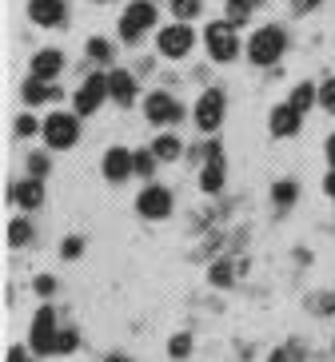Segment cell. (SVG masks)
Segmentation results:
<instances>
[{
	"instance_id": "6da1fadb",
	"label": "cell",
	"mask_w": 335,
	"mask_h": 362,
	"mask_svg": "<svg viewBox=\"0 0 335 362\" xmlns=\"http://www.w3.org/2000/svg\"><path fill=\"white\" fill-rule=\"evenodd\" d=\"M283 48H288L283 28H260L248 44V56H251V64H276L283 56Z\"/></svg>"
},
{
	"instance_id": "7a4b0ae2",
	"label": "cell",
	"mask_w": 335,
	"mask_h": 362,
	"mask_svg": "<svg viewBox=\"0 0 335 362\" xmlns=\"http://www.w3.org/2000/svg\"><path fill=\"white\" fill-rule=\"evenodd\" d=\"M152 21H156V8H152L148 0H132L128 12L120 16V36H124L128 44H136L152 28Z\"/></svg>"
},
{
	"instance_id": "3957f363",
	"label": "cell",
	"mask_w": 335,
	"mask_h": 362,
	"mask_svg": "<svg viewBox=\"0 0 335 362\" xmlns=\"http://www.w3.org/2000/svg\"><path fill=\"white\" fill-rule=\"evenodd\" d=\"M195 156H204V171H200V187L208 195H216L227 180V163H224V148L220 144H204V151H195Z\"/></svg>"
},
{
	"instance_id": "277c9868",
	"label": "cell",
	"mask_w": 335,
	"mask_h": 362,
	"mask_svg": "<svg viewBox=\"0 0 335 362\" xmlns=\"http://www.w3.org/2000/svg\"><path fill=\"white\" fill-rule=\"evenodd\" d=\"M44 139H48V148H56V151L72 148L76 139H80V124H76V116H68V112L48 116L44 119Z\"/></svg>"
},
{
	"instance_id": "5b68a950",
	"label": "cell",
	"mask_w": 335,
	"mask_h": 362,
	"mask_svg": "<svg viewBox=\"0 0 335 362\" xmlns=\"http://www.w3.org/2000/svg\"><path fill=\"white\" fill-rule=\"evenodd\" d=\"M108 96H112V92H108V76H88L84 88L76 92V104H72L76 116H92V112H96Z\"/></svg>"
},
{
	"instance_id": "8992f818",
	"label": "cell",
	"mask_w": 335,
	"mask_h": 362,
	"mask_svg": "<svg viewBox=\"0 0 335 362\" xmlns=\"http://www.w3.org/2000/svg\"><path fill=\"white\" fill-rule=\"evenodd\" d=\"M56 310L52 307H40L33 319V351L36 354H52L56 351Z\"/></svg>"
},
{
	"instance_id": "52a82bcc",
	"label": "cell",
	"mask_w": 335,
	"mask_h": 362,
	"mask_svg": "<svg viewBox=\"0 0 335 362\" xmlns=\"http://www.w3.org/2000/svg\"><path fill=\"white\" fill-rule=\"evenodd\" d=\"M156 44H160V52L168 56V60H180V56L192 52L195 33L188 28V24H172V28H164V33L156 36Z\"/></svg>"
},
{
	"instance_id": "ba28073f",
	"label": "cell",
	"mask_w": 335,
	"mask_h": 362,
	"mask_svg": "<svg viewBox=\"0 0 335 362\" xmlns=\"http://www.w3.org/2000/svg\"><path fill=\"white\" fill-rule=\"evenodd\" d=\"M208 52H212V60H220V64H227V60H236L239 52V40L236 33H232V24H212L208 28Z\"/></svg>"
},
{
	"instance_id": "9c48e42d",
	"label": "cell",
	"mask_w": 335,
	"mask_h": 362,
	"mask_svg": "<svg viewBox=\"0 0 335 362\" xmlns=\"http://www.w3.org/2000/svg\"><path fill=\"white\" fill-rule=\"evenodd\" d=\"M224 92L220 88H212V92H204L200 96V104H195V128H204V132H216L220 128V119H224Z\"/></svg>"
},
{
	"instance_id": "30bf717a",
	"label": "cell",
	"mask_w": 335,
	"mask_h": 362,
	"mask_svg": "<svg viewBox=\"0 0 335 362\" xmlns=\"http://www.w3.org/2000/svg\"><path fill=\"white\" fill-rule=\"evenodd\" d=\"M136 211L144 215V219H168L172 215V192L168 187H144L140 199H136Z\"/></svg>"
},
{
	"instance_id": "8fae6325",
	"label": "cell",
	"mask_w": 335,
	"mask_h": 362,
	"mask_svg": "<svg viewBox=\"0 0 335 362\" xmlns=\"http://www.w3.org/2000/svg\"><path fill=\"white\" fill-rule=\"evenodd\" d=\"M144 116H148L152 124H176V119H184V107L176 104L168 92H152V96L144 100Z\"/></svg>"
},
{
	"instance_id": "7c38bea8",
	"label": "cell",
	"mask_w": 335,
	"mask_h": 362,
	"mask_svg": "<svg viewBox=\"0 0 335 362\" xmlns=\"http://www.w3.org/2000/svg\"><path fill=\"white\" fill-rule=\"evenodd\" d=\"M128 175H136V151H128V148H108V156H104V180L124 183Z\"/></svg>"
},
{
	"instance_id": "4fadbf2b",
	"label": "cell",
	"mask_w": 335,
	"mask_h": 362,
	"mask_svg": "<svg viewBox=\"0 0 335 362\" xmlns=\"http://www.w3.org/2000/svg\"><path fill=\"white\" fill-rule=\"evenodd\" d=\"M28 16H33L40 28H56V24H64L68 4L64 0H33V4H28Z\"/></svg>"
},
{
	"instance_id": "5bb4252c",
	"label": "cell",
	"mask_w": 335,
	"mask_h": 362,
	"mask_svg": "<svg viewBox=\"0 0 335 362\" xmlns=\"http://www.w3.org/2000/svg\"><path fill=\"white\" fill-rule=\"evenodd\" d=\"M8 195H12V203H21L24 211H36V207L44 203V187H40L36 175H33V180H24V183H16Z\"/></svg>"
},
{
	"instance_id": "9a60e30c",
	"label": "cell",
	"mask_w": 335,
	"mask_h": 362,
	"mask_svg": "<svg viewBox=\"0 0 335 362\" xmlns=\"http://www.w3.org/2000/svg\"><path fill=\"white\" fill-rule=\"evenodd\" d=\"M300 132V112L292 104H280L271 112V136H295Z\"/></svg>"
},
{
	"instance_id": "2e32d148",
	"label": "cell",
	"mask_w": 335,
	"mask_h": 362,
	"mask_svg": "<svg viewBox=\"0 0 335 362\" xmlns=\"http://www.w3.org/2000/svg\"><path fill=\"white\" fill-rule=\"evenodd\" d=\"M60 68H64V56L56 52V48H44V52L33 56V76L36 80H52Z\"/></svg>"
},
{
	"instance_id": "e0dca14e",
	"label": "cell",
	"mask_w": 335,
	"mask_h": 362,
	"mask_svg": "<svg viewBox=\"0 0 335 362\" xmlns=\"http://www.w3.org/2000/svg\"><path fill=\"white\" fill-rule=\"evenodd\" d=\"M108 92L116 104H132L136 100V80H132V72H112L108 76Z\"/></svg>"
},
{
	"instance_id": "ac0fdd59",
	"label": "cell",
	"mask_w": 335,
	"mask_h": 362,
	"mask_svg": "<svg viewBox=\"0 0 335 362\" xmlns=\"http://www.w3.org/2000/svg\"><path fill=\"white\" fill-rule=\"evenodd\" d=\"M271 199H276V207H292V203L300 199V183H295V180H280L276 187H271Z\"/></svg>"
},
{
	"instance_id": "d6986e66",
	"label": "cell",
	"mask_w": 335,
	"mask_h": 362,
	"mask_svg": "<svg viewBox=\"0 0 335 362\" xmlns=\"http://www.w3.org/2000/svg\"><path fill=\"white\" fill-rule=\"evenodd\" d=\"M56 96H60V88L40 84L36 76H33V84H24V100H28V104H44V100H56Z\"/></svg>"
},
{
	"instance_id": "ffe728a7",
	"label": "cell",
	"mask_w": 335,
	"mask_h": 362,
	"mask_svg": "<svg viewBox=\"0 0 335 362\" xmlns=\"http://www.w3.org/2000/svg\"><path fill=\"white\" fill-rule=\"evenodd\" d=\"M315 100H319V96H315V88H312V84H300V88H295V92H292V100H288V104H292L295 112H300V116H303V112H307V107L315 104Z\"/></svg>"
},
{
	"instance_id": "44dd1931",
	"label": "cell",
	"mask_w": 335,
	"mask_h": 362,
	"mask_svg": "<svg viewBox=\"0 0 335 362\" xmlns=\"http://www.w3.org/2000/svg\"><path fill=\"white\" fill-rule=\"evenodd\" d=\"M152 151H156V160H176V156H180V139H176V136H160L156 144H152Z\"/></svg>"
},
{
	"instance_id": "7402d4cb",
	"label": "cell",
	"mask_w": 335,
	"mask_h": 362,
	"mask_svg": "<svg viewBox=\"0 0 335 362\" xmlns=\"http://www.w3.org/2000/svg\"><path fill=\"white\" fill-rule=\"evenodd\" d=\"M248 12H251L248 0H227V24H232V28H239V24L248 21Z\"/></svg>"
},
{
	"instance_id": "603a6c76",
	"label": "cell",
	"mask_w": 335,
	"mask_h": 362,
	"mask_svg": "<svg viewBox=\"0 0 335 362\" xmlns=\"http://www.w3.org/2000/svg\"><path fill=\"white\" fill-rule=\"evenodd\" d=\"M28 239H33V227L24 223V219H12V223H8V243L12 247H24Z\"/></svg>"
},
{
	"instance_id": "cb8c5ba5",
	"label": "cell",
	"mask_w": 335,
	"mask_h": 362,
	"mask_svg": "<svg viewBox=\"0 0 335 362\" xmlns=\"http://www.w3.org/2000/svg\"><path fill=\"white\" fill-rule=\"evenodd\" d=\"M200 8H204V0H172V12L180 16V21H195Z\"/></svg>"
},
{
	"instance_id": "d4e9b609",
	"label": "cell",
	"mask_w": 335,
	"mask_h": 362,
	"mask_svg": "<svg viewBox=\"0 0 335 362\" xmlns=\"http://www.w3.org/2000/svg\"><path fill=\"white\" fill-rule=\"evenodd\" d=\"M76 346H80V334H76L72 327H68V330H60V334H56V354H72Z\"/></svg>"
},
{
	"instance_id": "484cf974",
	"label": "cell",
	"mask_w": 335,
	"mask_h": 362,
	"mask_svg": "<svg viewBox=\"0 0 335 362\" xmlns=\"http://www.w3.org/2000/svg\"><path fill=\"white\" fill-rule=\"evenodd\" d=\"M88 56H92V60H112V44L104 40V36H92V40H88Z\"/></svg>"
},
{
	"instance_id": "4316f807",
	"label": "cell",
	"mask_w": 335,
	"mask_h": 362,
	"mask_svg": "<svg viewBox=\"0 0 335 362\" xmlns=\"http://www.w3.org/2000/svg\"><path fill=\"white\" fill-rule=\"evenodd\" d=\"M232 263H227V259H220L216 267H212V283H216V287H232Z\"/></svg>"
},
{
	"instance_id": "83f0119b",
	"label": "cell",
	"mask_w": 335,
	"mask_h": 362,
	"mask_svg": "<svg viewBox=\"0 0 335 362\" xmlns=\"http://www.w3.org/2000/svg\"><path fill=\"white\" fill-rule=\"evenodd\" d=\"M152 171H156V151H136V175L148 180Z\"/></svg>"
},
{
	"instance_id": "f1b7e54d",
	"label": "cell",
	"mask_w": 335,
	"mask_h": 362,
	"mask_svg": "<svg viewBox=\"0 0 335 362\" xmlns=\"http://www.w3.org/2000/svg\"><path fill=\"white\" fill-rule=\"evenodd\" d=\"M168 351H172V358H188L192 354V334H176Z\"/></svg>"
},
{
	"instance_id": "f546056e",
	"label": "cell",
	"mask_w": 335,
	"mask_h": 362,
	"mask_svg": "<svg viewBox=\"0 0 335 362\" xmlns=\"http://www.w3.org/2000/svg\"><path fill=\"white\" fill-rule=\"evenodd\" d=\"M28 171H33L36 180H40V175H48V156H28Z\"/></svg>"
},
{
	"instance_id": "4dcf8cb0",
	"label": "cell",
	"mask_w": 335,
	"mask_h": 362,
	"mask_svg": "<svg viewBox=\"0 0 335 362\" xmlns=\"http://www.w3.org/2000/svg\"><path fill=\"white\" fill-rule=\"evenodd\" d=\"M319 104L327 107V112H335V80H327L324 92H319Z\"/></svg>"
},
{
	"instance_id": "1f68e13d",
	"label": "cell",
	"mask_w": 335,
	"mask_h": 362,
	"mask_svg": "<svg viewBox=\"0 0 335 362\" xmlns=\"http://www.w3.org/2000/svg\"><path fill=\"white\" fill-rule=\"evenodd\" d=\"M80 251H84V239H64V247H60V255L64 259H76Z\"/></svg>"
},
{
	"instance_id": "d6a6232c",
	"label": "cell",
	"mask_w": 335,
	"mask_h": 362,
	"mask_svg": "<svg viewBox=\"0 0 335 362\" xmlns=\"http://www.w3.org/2000/svg\"><path fill=\"white\" fill-rule=\"evenodd\" d=\"M315 310L319 315H335V295H315Z\"/></svg>"
},
{
	"instance_id": "836d02e7",
	"label": "cell",
	"mask_w": 335,
	"mask_h": 362,
	"mask_svg": "<svg viewBox=\"0 0 335 362\" xmlns=\"http://www.w3.org/2000/svg\"><path fill=\"white\" fill-rule=\"evenodd\" d=\"M33 132H36V119H33V116H21V119H16V136H33Z\"/></svg>"
},
{
	"instance_id": "e575fe53",
	"label": "cell",
	"mask_w": 335,
	"mask_h": 362,
	"mask_svg": "<svg viewBox=\"0 0 335 362\" xmlns=\"http://www.w3.org/2000/svg\"><path fill=\"white\" fill-rule=\"evenodd\" d=\"M36 291H40V295H52V291H56V279L40 275V279H36Z\"/></svg>"
},
{
	"instance_id": "d590c367",
	"label": "cell",
	"mask_w": 335,
	"mask_h": 362,
	"mask_svg": "<svg viewBox=\"0 0 335 362\" xmlns=\"http://www.w3.org/2000/svg\"><path fill=\"white\" fill-rule=\"evenodd\" d=\"M8 362H28V354H24L21 346H12V351H8Z\"/></svg>"
},
{
	"instance_id": "8d00e7d4",
	"label": "cell",
	"mask_w": 335,
	"mask_h": 362,
	"mask_svg": "<svg viewBox=\"0 0 335 362\" xmlns=\"http://www.w3.org/2000/svg\"><path fill=\"white\" fill-rule=\"evenodd\" d=\"M268 362H292V351H276Z\"/></svg>"
},
{
	"instance_id": "74e56055",
	"label": "cell",
	"mask_w": 335,
	"mask_h": 362,
	"mask_svg": "<svg viewBox=\"0 0 335 362\" xmlns=\"http://www.w3.org/2000/svg\"><path fill=\"white\" fill-rule=\"evenodd\" d=\"M315 4H319V0H295V8H300V12H312Z\"/></svg>"
},
{
	"instance_id": "f35d334b",
	"label": "cell",
	"mask_w": 335,
	"mask_h": 362,
	"mask_svg": "<svg viewBox=\"0 0 335 362\" xmlns=\"http://www.w3.org/2000/svg\"><path fill=\"white\" fill-rule=\"evenodd\" d=\"M324 192H327V195H331V199H335V171H331V175H327V183H324Z\"/></svg>"
},
{
	"instance_id": "ab89813d",
	"label": "cell",
	"mask_w": 335,
	"mask_h": 362,
	"mask_svg": "<svg viewBox=\"0 0 335 362\" xmlns=\"http://www.w3.org/2000/svg\"><path fill=\"white\" fill-rule=\"evenodd\" d=\"M327 160H331V163H335V136H331V139H327Z\"/></svg>"
},
{
	"instance_id": "60d3db41",
	"label": "cell",
	"mask_w": 335,
	"mask_h": 362,
	"mask_svg": "<svg viewBox=\"0 0 335 362\" xmlns=\"http://www.w3.org/2000/svg\"><path fill=\"white\" fill-rule=\"evenodd\" d=\"M108 362H132V358H124V354H112V358Z\"/></svg>"
},
{
	"instance_id": "b9f144b4",
	"label": "cell",
	"mask_w": 335,
	"mask_h": 362,
	"mask_svg": "<svg viewBox=\"0 0 335 362\" xmlns=\"http://www.w3.org/2000/svg\"><path fill=\"white\" fill-rule=\"evenodd\" d=\"M248 4H251V8H256V4H263V0H248Z\"/></svg>"
}]
</instances>
